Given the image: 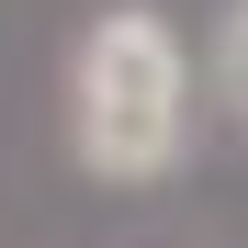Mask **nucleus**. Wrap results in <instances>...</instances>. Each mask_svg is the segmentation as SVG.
<instances>
[{
    "mask_svg": "<svg viewBox=\"0 0 248 248\" xmlns=\"http://www.w3.org/2000/svg\"><path fill=\"white\" fill-rule=\"evenodd\" d=\"M68 158L102 192H147L192 158V46L158 0H113L68 46Z\"/></svg>",
    "mask_w": 248,
    "mask_h": 248,
    "instance_id": "1",
    "label": "nucleus"
},
{
    "mask_svg": "<svg viewBox=\"0 0 248 248\" xmlns=\"http://www.w3.org/2000/svg\"><path fill=\"white\" fill-rule=\"evenodd\" d=\"M215 91H226V102L248 113V0H237V12L215 23Z\"/></svg>",
    "mask_w": 248,
    "mask_h": 248,
    "instance_id": "2",
    "label": "nucleus"
}]
</instances>
